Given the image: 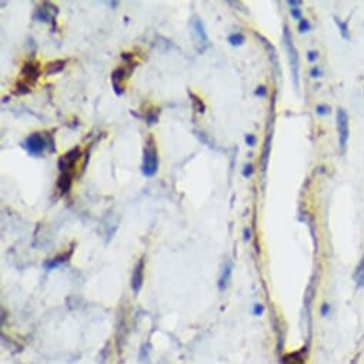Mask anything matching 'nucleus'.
Listing matches in <instances>:
<instances>
[{
	"instance_id": "nucleus-1",
	"label": "nucleus",
	"mask_w": 364,
	"mask_h": 364,
	"mask_svg": "<svg viewBox=\"0 0 364 364\" xmlns=\"http://www.w3.org/2000/svg\"><path fill=\"white\" fill-rule=\"evenodd\" d=\"M283 45L284 49L289 54V62H290V67H291V74H293V83L296 90H298L300 86V73H298V54L297 50L294 48L293 39H291V32L289 29L287 24L283 26Z\"/></svg>"
},
{
	"instance_id": "nucleus-2",
	"label": "nucleus",
	"mask_w": 364,
	"mask_h": 364,
	"mask_svg": "<svg viewBox=\"0 0 364 364\" xmlns=\"http://www.w3.org/2000/svg\"><path fill=\"white\" fill-rule=\"evenodd\" d=\"M159 167V159H157V151L153 145V139L150 137L149 143L146 145L145 151H143V165H142V171L146 177H153L157 173Z\"/></svg>"
},
{
	"instance_id": "nucleus-3",
	"label": "nucleus",
	"mask_w": 364,
	"mask_h": 364,
	"mask_svg": "<svg viewBox=\"0 0 364 364\" xmlns=\"http://www.w3.org/2000/svg\"><path fill=\"white\" fill-rule=\"evenodd\" d=\"M337 133H339V147L344 153L347 149L348 137H350V126H348L347 112L341 107L337 109Z\"/></svg>"
},
{
	"instance_id": "nucleus-4",
	"label": "nucleus",
	"mask_w": 364,
	"mask_h": 364,
	"mask_svg": "<svg viewBox=\"0 0 364 364\" xmlns=\"http://www.w3.org/2000/svg\"><path fill=\"white\" fill-rule=\"evenodd\" d=\"M192 34H193V39H194V46L196 49L199 50L200 53H203L204 50L209 48V37L206 34L204 30V24L203 22L200 20L199 17H193L192 19Z\"/></svg>"
},
{
	"instance_id": "nucleus-5",
	"label": "nucleus",
	"mask_w": 364,
	"mask_h": 364,
	"mask_svg": "<svg viewBox=\"0 0 364 364\" xmlns=\"http://www.w3.org/2000/svg\"><path fill=\"white\" fill-rule=\"evenodd\" d=\"M46 146H48V142L45 136H42L40 133H33L24 140V149L32 156H40L46 150Z\"/></svg>"
},
{
	"instance_id": "nucleus-6",
	"label": "nucleus",
	"mask_w": 364,
	"mask_h": 364,
	"mask_svg": "<svg viewBox=\"0 0 364 364\" xmlns=\"http://www.w3.org/2000/svg\"><path fill=\"white\" fill-rule=\"evenodd\" d=\"M79 157H80V149L79 147H74V149L70 150L69 153H66L65 156H62L60 160H59V167H60L62 173L73 171L74 165H76Z\"/></svg>"
},
{
	"instance_id": "nucleus-7",
	"label": "nucleus",
	"mask_w": 364,
	"mask_h": 364,
	"mask_svg": "<svg viewBox=\"0 0 364 364\" xmlns=\"http://www.w3.org/2000/svg\"><path fill=\"white\" fill-rule=\"evenodd\" d=\"M143 276H145V257H142L139 260L137 266L133 270L132 277V290L134 293H139L143 284Z\"/></svg>"
},
{
	"instance_id": "nucleus-8",
	"label": "nucleus",
	"mask_w": 364,
	"mask_h": 364,
	"mask_svg": "<svg viewBox=\"0 0 364 364\" xmlns=\"http://www.w3.org/2000/svg\"><path fill=\"white\" fill-rule=\"evenodd\" d=\"M307 353V348H301L298 351L286 354L283 357V364H304V356Z\"/></svg>"
},
{
	"instance_id": "nucleus-9",
	"label": "nucleus",
	"mask_w": 364,
	"mask_h": 364,
	"mask_svg": "<svg viewBox=\"0 0 364 364\" xmlns=\"http://www.w3.org/2000/svg\"><path fill=\"white\" fill-rule=\"evenodd\" d=\"M22 73H23V76L26 77L27 82H36V79H37L39 74H40V69H39V66H37L36 63L30 62V63H26V65H24L23 70H22Z\"/></svg>"
},
{
	"instance_id": "nucleus-10",
	"label": "nucleus",
	"mask_w": 364,
	"mask_h": 364,
	"mask_svg": "<svg viewBox=\"0 0 364 364\" xmlns=\"http://www.w3.org/2000/svg\"><path fill=\"white\" fill-rule=\"evenodd\" d=\"M72 177H73V171H66V173H62V176L59 177V182L57 186L60 189L62 193H67L70 190V186H72Z\"/></svg>"
},
{
	"instance_id": "nucleus-11",
	"label": "nucleus",
	"mask_w": 364,
	"mask_h": 364,
	"mask_svg": "<svg viewBox=\"0 0 364 364\" xmlns=\"http://www.w3.org/2000/svg\"><path fill=\"white\" fill-rule=\"evenodd\" d=\"M123 76H124V70L123 69H116L112 74V83H113V89L116 92V95H121L123 93V86H120V80H123Z\"/></svg>"
},
{
	"instance_id": "nucleus-12",
	"label": "nucleus",
	"mask_w": 364,
	"mask_h": 364,
	"mask_svg": "<svg viewBox=\"0 0 364 364\" xmlns=\"http://www.w3.org/2000/svg\"><path fill=\"white\" fill-rule=\"evenodd\" d=\"M230 274H232V263L227 262L226 266H224V268H223V273H221L220 279H218V289L220 290H224L226 289L227 283L230 280Z\"/></svg>"
},
{
	"instance_id": "nucleus-13",
	"label": "nucleus",
	"mask_w": 364,
	"mask_h": 364,
	"mask_svg": "<svg viewBox=\"0 0 364 364\" xmlns=\"http://www.w3.org/2000/svg\"><path fill=\"white\" fill-rule=\"evenodd\" d=\"M66 66V60H56V62H53V63H49L48 66H46V74L50 76V74H54V73H59V72H62L63 69Z\"/></svg>"
},
{
	"instance_id": "nucleus-14",
	"label": "nucleus",
	"mask_w": 364,
	"mask_h": 364,
	"mask_svg": "<svg viewBox=\"0 0 364 364\" xmlns=\"http://www.w3.org/2000/svg\"><path fill=\"white\" fill-rule=\"evenodd\" d=\"M69 256L70 254H63V256H57V257H54V259H51V260H48L46 263H45V267L48 268V270H51V268H54V267H59V266L62 265V263H65L67 259H69Z\"/></svg>"
},
{
	"instance_id": "nucleus-15",
	"label": "nucleus",
	"mask_w": 364,
	"mask_h": 364,
	"mask_svg": "<svg viewBox=\"0 0 364 364\" xmlns=\"http://www.w3.org/2000/svg\"><path fill=\"white\" fill-rule=\"evenodd\" d=\"M270 142H271V137H270V134L266 137V142H265V147H263V156H262V159H263V162H262V169H263V171H266V169H267V163H268V154H270Z\"/></svg>"
},
{
	"instance_id": "nucleus-16",
	"label": "nucleus",
	"mask_w": 364,
	"mask_h": 364,
	"mask_svg": "<svg viewBox=\"0 0 364 364\" xmlns=\"http://www.w3.org/2000/svg\"><path fill=\"white\" fill-rule=\"evenodd\" d=\"M334 22H336V24H337V27H339V30H340L341 37H343L344 40H348V39H350V30H348L347 22H343V20H340L339 17H334Z\"/></svg>"
},
{
	"instance_id": "nucleus-17",
	"label": "nucleus",
	"mask_w": 364,
	"mask_h": 364,
	"mask_svg": "<svg viewBox=\"0 0 364 364\" xmlns=\"http://www.w3.org/2000/svg\"><path fill=\"white\" fill-rule=\"evenodd\" d=\"M227 40L232 46H242L244 43V36L242 33H232L227 37Z\"/></svg>"
},
{
	"instance_id": "nucleus-18",
	"label": "nucleus",
	"mask_w": 364,
	"mask_h": 364,
	"mask_svg": "<svg viewBox=\"0 0 364 364\" xmlns=\"http://www.w3.org/2000/svg\"><path fill=\"white\" fill-rule=\"evenodd\" d=\"M354 279H356V282H357L359 286L364 284V259L360 262V265H359L356 273H354Z\"/></svg>"
},
{
	"instance_id": "nucleus-19",
	"label": "nucleus",
	"mask_w": 364,
	"mask_h": 364,
	"mask_svg": "<svg viewBox=\"0 0 364 364\" xmlns=\"http://www.w3.org/2000/svg\"><path fill=\"white\" fill-rule=\"evenodd\" d=\"M312 29V24H310V22L307 20V19H300L298 20V24H297V30L298 33H307L309 30Z\"/></svg>"
},
{
	"instance_id": "nucleus-20",
	"label": "nucleus",
	"mask_w": 364,
	"mask_h": 364,
	"mask_svg": "<svg viewBox=\"0 0 364 364\" xmlns=\"http://www.w3.org/2000/svg\"><path fill=\"white\" fill-rule=\"evenodd\" d=\"M190 97L193 99V107H194V110H196L197 113H203V112H204V104H203V101H201L194 93H190Z\"/></svg>"
},
{
	"instance_id": "nucleus-21",
	"label": "nucleus",
	"mask_w": 364,
	"mask_h": 364,
	"mask_svg": "<svg viewBox=\"0 0 364 364\" xmlns=\"http://www.w3.org/2000/svg\"><path fill=\"white\" fill-rule=\"evenodd\" d=\"M315 113L318 115V116H326V115H329L330 113V106H327V104H317L315 106Z\"/></svg>"
},
{
	"instance_id": "nucleus-22",
	"label": "nucleus",
	"mask_w": 364,
	"mask_h": 364,
	"mask_svg": "<svg viewBox=\"0 0 364 364\" xmlns=\"http://www.w3.org/2000/svg\"><path fill=\"white\" fill-rule=\"evenodd\" d=\"M321 74H323V70L320 69V66L312 67V70H310V76H312L313 79H318V77H321Z\"/></svg>"
},
{
	"instance_id": "nucleus-23",
	"label": "nucleus",
	"mask_w": 364,
	"mask_h": 364,
	"mask_svg": "<svg viewBox=\"0 0 364 364\" xmlns=\"http://www.w3.org/2000/svg\"><path fill=\"white\" fill-rule=\"evenodd\" d=\"M290 15L294 17L296 20H300V19H303L301 17V9L296 6V7H290Z\"/></svg>"
},
{
	"instance_id": "nucleus-24",
	"label": "nucleus",
	"mask_w": 364,
	"mask_h": 364,
	"mask_svg": "<svg viewBox=\"0 0 364 364\" xmlns=\"http://www.w3.org/2000/svg\"><path fill=\"white\" fill-rule=\"evenodd\" d=\"M263 312H265V307H263L262 303H257V304L253 306V315H260Z\"/></svg>"
},
{
	"instance_id": "nucleus-25",
	"label": "nucleus",
	"mask_w": 364,
	"mask_h": 364,
	"mask_svg": "<svg viewBox=\"0 0 364 364\" xmlns=\"http://www.w3.org/2000/svg\"><path fill=\"white\" fill-rule=\"evenodd\" d=\"M146 120H147V123H149L150 126L154 124V123L157 121V113H156V112H150V113H147Z\"/></svg>"
},
{
	"instance_id": "nucleus-26",
	"label": "nucleus",
	"mask_w": 364,
	"mask_h": 364,
	"mask_svg": "<svg viewBox=\"0 0 364 364\" xmlns=\"http://www.w3.org/2000/svg\"><path fill=\"white\" fill-rule=\"evenodd\" d=\"M329 313H330V306H329L327 303L321 304V307H320V315H323V317H326Z\"/></svg>"
},
{
	"instance_id": "nucleus-27",
	"label": "nucleus",
	"mask_w": 364,
	"mask_h": 364,
	"mask_svg": "<svg viewBox=\"0 0 364 364\" xmlns=\"http://www.w3.org/2000/svg\"><path fill=\"white\" fill-rule=\"evenodd\" d=\"M317 57H318V53L315 50H309L307 51V60L309 62H315V60H317Z\"/></svg>"
},
{
	"instance_id": "nucleus-28",
	"label": "nucleus",
	"mask_w": 364,
	"mask_h": 364,
	"mask_svg": "<svg viewBox=\"0 0 364 364\" xmlns=\"http://www.w3.org/2000/svg\"><path fill=\"white\" fill-rule=\"evenodd\" d=\"M254 95H256V96H262V97H265L266 95H267V89H266V86H259V87L256 89Z\"/></svg>"
},
{
	"instance_id": "nucleus-29",
	"label": "nucleus",
	"mask_w": 364,
	"mask_h": 364,
	"mask_svg": "<svg viewBox=\"0 0 364 364\" xmlns=\"http://www.w3.org/2000/svg\"><path fill=\"white\" fill-rule=\"evenodd\" d=\"M251 173H253V165H244V169H243V176L244 177H250L251 176Z\"/></svg>"
},
{
	"instance_id": "nucleus-30",
	"label": "nucleus",
	"mask_w": 364,
	"mask_h": 364,
	"mask_svg": "<svg viewBox=\"0 0 364 364\" xmlns=\"http://www.w3.org/2000/svg\"><path fill=\"white\" fill-rule=\"evenodd\" d=\"M246 143H247V146H254L256 145V137H254V134H246Z\"/></svg>"
},
{
	"instance_id": "nucleus-31",
	"label": "nucleus",
	"mask_w": 364,
	"mask_h": 364,
	"mask_svg": "<svg viewBox=\"0 0 364 364\" xmlns=\"http://www.w3.org/2000/svg\"><path fill=\"white\" fill-rule=\"evenodd\" d=\"M287 4H289L290 7H296V6H300V4H301V1H300V0H289Z\"/></svg>"
},
{
	"instance_id": "nucleus-32",
	"label": "nucleus",
	"mask_w": 364,
	"mask_h": 364,
	"mask_svg": "<svg viewBox=\"0 0 364 364\" xmlns=\"http://www.w3.org/2000/svg\"><path fill=\"white\" fill-rule=\"evenodd\" d=\"M250 236H251V233H250V230L246 227V229H244V240H246V242L250 240Z\"/></svg>"
}]
</instances>
